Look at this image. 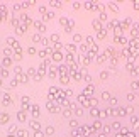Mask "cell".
<instances>
[{
	"instance_id": "1",
	"label": "cell",
	"mask_w": 139,
	"mask_h": 137,
	"mask_svg": "<svg viewBox=\"0 0 139 137\" xmlns=\"http://www.w3.org/2000/svg\"><path fill=\"white\" fill-rule=\"evenodd\" d=\"M5 122H9V115L7 113H0V124H5Z\"/></svg>"
},
{
	"instance_id": "2",
	"label": "cell",
	"mask_w": 139,
	"mask_h": 137,
	"mask_svg": "<svg viewBox=\"0 0 139 137\" xmlns=\"http://www.w3.org/2000/svg\"><path fill=\"white\" fill-rule=\"evenodd\" d=\"M7 44H12V46H19V42H15V39H14V37H9V39H7Z\"/></svg>"
},
{
	"instance_id": "3",
	"label": "cell",
	"mask_w": 139,
	"mask_h": 137,
	"mask_svg": "<svg viewBox=\"0 0 139 137\" xmlns=\"http://www.w3.org/2000/svg\"><path fill=\"white\" fill-rule=\"evenodd\" d=\"M4 64H5V66H7V64H10V59H9V58H5V59H4Z\"/></svg>"
},
{
	"instance_id": "4",
	"label": "cell",
	"mask_w": 139,
	"mask_h": 137,
	"mask_svg": "<svg viewBox=\"0 0 139 137\" xmlns=\"http://www.w3.org/2000/svg\"><path fill=\"white\" fill-rule=\"evenodd\" d=\"M4 20H5V19H4V17H2V15H0V22H4Z\"/></svg>"
},
{
	"instance_id": "5",
	"label": "cell",
	"mask_w": 139,
	"mask_h": 137,
	"mask_svg": "<svg viewBox=\"0 0 139 137\" xmlns=\"http://www.w3.org/2000/svg\"><path fill=\"white\" fill-rule=\"evenodd\" d=\"M7 137H14V135H7Z\"/></svg>"
},
{
	"instance_id": "6",
	"label": "cell",
	"mask_w": 139,
	"mask_h": 137,
	"mask_svg": "<svg viewBox=\"0 0 139 137\" xmlns=\"http://www.w3.org/2000/svg\"><path fill=\"white\" fill-rule=\"evenodd\" d=\"M0 103H2V98H0Z\"/></svg>"
}]
</instances>
